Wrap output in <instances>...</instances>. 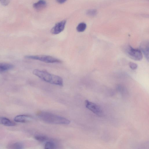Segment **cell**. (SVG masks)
Here are the masks:
<instances>
[{
	"label": "cell",
	"instance_id": "obj_1",
	"mask_svg": "<svg viewBox=\"0 0 149 149\" xmlns=\"http://www.w3.org/2000/svg\"><path fill=\"white\" fill-rule=\"evenodd\" d=\"M33 73L34 75L46 82L61 86L63 85V81L62 78L46 70L35 69Z\"/></svg>",
	"mask_w": 149,
	"mask_h": 149
},
{
	"label": "cell",
	"instance_id": "obj_2",
	"mask_svg": "<svg viewBox=\"0 0 149 149\" xmlns=\"http://www.w3.org/2000/svg\"><path fill=\"white\" fill-rule=\"evenodd\" d=\"M37 115L41 120L49 124L67 125L70 123V121L66 118L48 112L40 111Z\"/></svg>",
	"mask_w": 149,
	"mask_h": 149
},
{
	"label": "cell",
	"instance_id": "obj_3",
	"mask_svg": "<svg viewBox=\"0 0 149 149\" xmlns=\"http://www.w3.org/2000/svg\"><path fill=\"white\" fill-rule=\"evenodd\" d=\"M25 58L28 59L39 60L48 63H61L62 62L61 60L57 58L47 55H27L25 56Z\"/></svg>",
	"mask_w": 149,
	"mask_h": 149
},
{
	"label": "cell",
	"instance_id": "obj_4",
	"mask_svg": "<svg viewBox=\"0 0 149 149\" xmlns=\"http://www.w3.org/2000/svg\"><path fill=\"white\" fill-rule=\"evenodd\" d=\"M125 50L128 56L134 60L139 61L142 59V53L139 49H135L128 46L125 47Z\"/></svg>",
	"mask_w": 149,
	"mask_h": 149
},
{
	"label": "cell",
	"instance_id": "obj_5",
	"mask_svg": "<svg viewBox=\"0 0 149 149\" xmlns=\"http://www.w3.org/2000/svg\"><path fill=\"white\" fill-rule=\"evenodd\" d=\"M86 107L95 115L101 117L103 115V111L101 108L98 105L88 100L85 101Z\"/></svg>",
	"mask_w": 149,
	"mask_h": 149
},
{
	"label": "cell",
	"instance_id": "obj_6",
	"mask_svg": "<svg viewBox=\"0 0 149 149\" xmlns=\"http://www.w3.org/2000/svg\"><path fill=\"white\" fill-rule=\"evenodd\" d=\"M66 23V21L65 20L57 23L51 29V33L53 34L59 33L64 30Z\"/></svg>",
	"mask_w": 149,
	"mask_h": 149
},
{
	"label": "cell",
	"instance_id": "obj_7",
	"mask_svg": "<svg viewBox=\"0 0 149 149\" xmlns=\"http://www.w3.org/2000/svg\"><path fill=\"white\" fill-rule=\"evenodd\" d=\"M32 118L31 116L27 115H20L16 116L14 119V121L18 122L27 123L31 120Z\"/></svg>",
	"mask_w": 149,
	"mask_h": 149
},
{
	"label": "cell",
	"instance_id": "obj_8",
	"mask_svg": "<svg viewBox=\"0 0 149 149\" xmlns=\"http://www.w3.org/2000/svg\"><path fill=\"white\" fill-rule=\"evenodd\" d=\"M141 51L143 52L146 59L148 61L149 59V43L145 42L142 43L141 45Z\"/></svg>",
	"mask_w": 149,
	"mask_h": 149
},
{
	"label": "cell",
	"instance_id": "obj_9",
	"mask_svg": "<svg viewBox=\"0 0 149 149\" xmlns=\"http://www.w3.org/2000/svg\"><path fill=\"white\" fill-rule=\"evenodd\" d=\"M46 5V1L44 0H40L33 5V7L37 10H41L45 8Z\"/></svg>",
	"mask_w": 149,
	"mask_h": 149
},
{
	"label": "cell",
	"instance_id": "obj_10",
	"mask_svg": "<svg viewBox=\"0 0 149 149\" xmlns=\"http://www.w3.org/2000/svg\"><path fill=\"white\" fill-rule=\"evenodd\" d=\"M0 124L4 125L12 126L15 125V124L9 119L3 117L0 118Z\"/></svg>",
	"mask_w": 149,
	"mask_h": 149
},
{
	"label": "cell",
	"instance_id": "obj_11",
	"mask_svg": "<svg viewBox=\"0 0 149 149\" xmlns=\"http://www.w3.org/2000/svg\"><path fill=\"white\" fill-rule=\"evenodd\" d=\"M14 66L10 64L0 63V71L3 72L7 71L12 68Z\"/></svg>",
	"mask_w": 149,
	"mask_h": 149
},
{
	"label": "cell",
	"instance_id": "obj_12",
	"mask_svg": "<svg viewBox=\"0 0 149 149\" xmlns=\"http://www.w3.org/2000/svg\"><path fill=\"white\" fill-rule=\"evenodd\" d=\"M36 140L40 142H45L49 140V138L46 136L42 135H37L34 137Z\"/></svg>",
	"mask_w": 149,
	"mask_h": 149
},
{
	"label": "cell",
	"instance_id": "obj_13",
	"mask_svg": "<svg viewBox=\"0 0 149 149\" xmlns=\"http://www.w3.org/2000/svg\"><path fill=\"white\" fill-rule=\"evenodd\" d=\"M86 28V24L85 23H82L78 25L77 29V31L79 32H83L85 30Z\"/></svg>",
	"mask_w": 149,
	"mask_h": 149
},
{
	"label": "cell",
	"instance_id": "obj_14",
	"mask_svg": "<svg viewBox=\"0 0 149 149\" xmlns=\"http://www.w3.org/2000/svg\"><path fill=\"white\" fill-rule=\"evenodd\" d=\"M56 145L55 143L51 141H47L45 146V148L46 149H52L55 148Z\"/></svg>",
	"mask_w": 149,
	"mask_h": 149
},
{
	"label": "cell",
	"instance_id": "obj_15",
	"mask_svg": "<svg viewBox=\"0 0 149 149\" xmlns=\"http://www.w3.org/2000/svg\"><path fill=\"white\" fill-rule=\"evenodd\" d=\"M10 147L12 148L22 149L23 148V146L22 144L20 143H16L11 145Z\"/></svg>",
	"mask_w": 149,
	"mask_h": 149
},
{
	"label": "cell",
	"instance_id": "obj_16",
	"mask_svg": "<svg viewBox=\"0 0 149 149\" xmlns=\"http://www.w3.org/2000/svg\"><path fill=\"white\" fill-rule=\"evenodd\" d=\"M129 65L130 68L133 70H136L138 66L137 64L132 62H130L129 63Z\"/></svg>",
	"mask_w": 149,
	"mask_h": 149
},
{
	"label": "cell",
	"instance_id": "obj_17",
	"mask_svg": "<svg viewBox=\"0 0 149 149\" xmlns=\"http://www.w3.org/2000/svg\"><path fill=\"white\" fill-rule=\"evenodd\" d=\"M0 2L4 6L8 5L9 3L8 0H0Z\"/></svg>",
	"mask_w": 149,
	"mask_h": 149
},
{
	"label": "cell",
	"instance_id": "obj_18",
	"mask_svg": "<svg viewBox=\"0 0 149 149\" xmlns=\"http://www.w3.org/2000/svg\"><path fill=\"white\" fill-rule=\"evenodd\" d=\"M57 2L59 4H63L65 3L67 0H56Z\"/></svg>",
	"mask_w": 149,
	"mask_h": 149
}]
</instances>
